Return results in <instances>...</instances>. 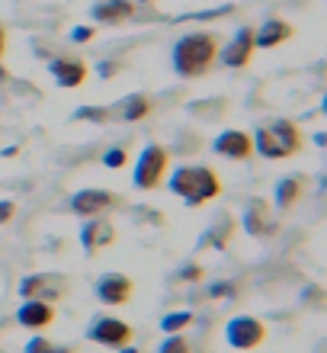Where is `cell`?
Returning <instances> with one entry per match:
<instances>
[{"label": "cell", "instance_id": "6da1fadb", "mask_svg": "<svg viewBox=\"0 0 327 353\" xmlns=\"http://www.w3.org/2000/svg\"><path fill=\"white\" fill-rule=\"evenodd\" d=\"M218 55V39L212 32H189L173 46V71L183 81L202 77Z\"/></svg>", "mask_w": 327, "mask_h": 353}, {"label": "cell", "instance_id": "7a4b0ae2", "mask_svg": "<svg viewBox=\"0 0 327 353\" xmlns=\"http://www.w3.org/2000/svg\"><path fill=\"white\" fill-rule=\"evenodd\" d=\"M170 193H177L187 205H202L212 203L218 193H222V180L212 168L206 164H187V168H177L170 176Z\"/></svg>", "mask_w": 327, "mask_h": 353}, {"label": "cell", "instance_id": "3957f363", "mask_svg": "<svg viewBox=\"0 0 327 353\" xmlns=\"http://www.w3.org/2000/svg\"><path fill=\"white\" fill-rule=\"evenodd\" d=\"M167 168H170L167 148L148 145V148L138 154V164H135V186H138V190H158L164 174H167Z\"/></svg>", "mask_w": 327, "mask_h": 353}, {"label": "cell", "instance_id": "277c9868", "mask_svg": "<svg viewBox=\"0 0 327 353\" xmlns=\"http://www.w3.org/2000/svg\"><path fill=\"white\" fill-rule=\"evenodd\" d=\"M224 341H228L234 350H253V347H260L263 341H266V327H263L260 318L238 315L224 327Z\"/></svg>", "mask_w": 327, "mask_h": 353}, {"label": "cell", "instance_id": "5b68a950", "mask_svg": "<svg viewBox=\"0 0 327 353\" xmlns=\"http://www.w3.org/2000/svg\"><path fill=\"white\" fill-rule=\"evenodd\" d=\"M87 337L94 341V344H103V347H125V344H131V327L122 321V318H112V315H106V318H96L94 325L87 327Z\"/></svg>", "mask_w": 327, "mask_h": 353}, {"label": "cell", "instance_id": "8992f818", "mask_svg": "<svg viewBox=\"0 0 327 353\" xmlns=\"http://www.w3.org/2000/svg\"><path fill=\"white\" fill-rule=\"evenodd\" d=\"M19 296L42 299V302H55V299L65 296V279H61V276H48V273L26 276L23 283H19Z\"/></svg>", "mask_w": 327, "mask_h": 353}, {"label": "cell", "instance_id": "52a82bcc", "mask_svg": "<svg viewBox=\"0 0 327 353\" xmlns=\"http://www.w3.org/2000/svg\"><path fill=\"white\" fill-rule=\"evenodd\" d=\"M48 74L55 77L58 87H65V90H74L87 81V61L81 58H55V61H48Z\"/></svg>", "mask_w": 327, "mask_h": 353}, {"label": "cell", "instance_id": "ba28073f", "mask_svg": "<svg viewBox=\"0 0 327 353\" xmlns=\"http://www.w3.org/2000/svg\"><path fill=\"white\" fill-rule=\"evenodd\" d=\"M116 205V196L109 190H81V193L71 196V209L84 219H94V215H103L106 209Z\"/></svg>", "mask_w": 327, "mask_h": 353}, {"label": "cell", "instance_id": "9c48e42d", "mask_svg": "<svg viewBox=\"0 0 327 353\" xmlns=\"http://www.w3.org/2000/svg\"><path fill=\"white\" fill-rule=\"evenodd\" d=\"M212 148H215V154H222V158L247 161L253 154V139L247 135V132H241V129H228V132L218 135Z\"/></svg>", "mask_w": 327, "mask_h": 353}, {"label": "cell", "instance_id": "30bf717a", "mask_svg": "<svg viewBox=\"0 0 327 353\" xmlns=\"http://www.w3.org/2000/svg\"><path fill=\"white\" fill-rule=\"evenodd\" d=\"M112 241H116V228H112L106 219H100V215H94V219H90V222L81 228V244H84L87 257H94L96 251L109 248Z\"/></svg>", "mask_w": 327, "mask_h": 353}, {"label": "cell", "instance_id": "8fae6325", "mask_svg": "<svg viewBox=\"0 0 327 353\" xmlns=\"http://www.w3.org/2000/svg\"><path fill=\"white\" fill-rule=\"evenodd\" d=\"M131 279L122 276V273H106L100 283H96V299L103 305H125L131 299Z\"/></svg>", "mask_w": 327, "mask_h": 353}, {"label": "cell", "instance_id": "7c38bea8", "mask_svg": "<svg viewBox=\"0 0 327 353\" xmlns=\"http://www.w3.org/2000/svg\"><path fill=\"white\" fill-rule=\"evenodd\" d=\"M17 321L29 331H42L55 321V308H52V302H42V299H26L17 312Z\"/></svg>", "mask_w": 327, "mask_h": 353}, {"label": "cell", "instance_id": "4fadbf2b", "mask_svg": "<svg viewBox=\"0 0 327 353\" xmlns=\"http://www.w3.org/2000/svg\"><path fill=\"white\" fill-rule=\"evenodd\" d=\"M253 26H241L238 32H234L231 39V46L224 48V55L222 61L228 68H244V65H251V58H253Z\"/></svg>", "mask_w": 327, "mask_h": 353}, {"label": "cell", "instance_id": "5bb4252c", "mask_svg": "<svg viewBox=\"0 0 327 353\" xmlns=\"http://www.w3.org/2000/svg\"><path fill=\"white\" fill-rule=\"evenodd\" d=\"M90 17L103 26H116V23H125L135 17V3L131 0H100L90 7Z\"/></svg>", "mask_w": 327, "mask_h": 353}, {"label": "cell", "instance_id": "9a60e30c", "mask_svg": "<svg viewBox=\"0 0 327 353\" xmlns=\"http://www.w3.org/2000/svg\"><path fill=\"white\" fill-rule=\"evenodd\" d=\"M244 232L253 234V238H266V234L276 232V222L270 219V209H266L263 199L247 203V212H244Z\"/></svg>", "mask_w": 327, "mask_h": 353}, {"label": "cell", "instance_id": "2e32d148", "mask_svg": "<svg viewBox=\"0 0 327 353\" xmlns=\"http://www.w3.org/2000/svg\"><path fill=\"white\" fill-rule=\"evenodd\" d=\"M292 32H295V29H292L286 19L270 17L257 32H253V46L257 48H276V46H282V42H289Z\"/></svg>", "mask_w": 327, "mask_h": 353}, {"label": "cell", "instance_id": "e0dca14e", "mask_svg": "<svg viewBox=\"0 0 327 353\" xmlns=\"http://www.w3.org/2000/svg\"><path fill=\"white\" fill-rule=\"evenodd\" d=\"M266 129H270L273 139H276L282 148H286V154H289V158L302 151V141H305V139H302V129L292 119H276L273 125H266Z\"/></svg>", "mask_w": 327, "mask_h": 353}, {"label": "cell", "instance_id": "ac0fdd59", "mask_svg": "<svg viewBox=\"0 0 327 353\" xmlns=\"http://www.w3.org/2000/svg\"><path fill=\"white\" fill-rule=\"evenodd\" d=\"M151 100L145 97V93H129L125 100L116 106V112H119V119H125V122H141V119H148L151 116Z\"/></svg>", "mask_w": 327, "mask_h": 353}, {"label": "cell", "instance_id": "d6986e66", "mask_svg": "<svg viewBox=\"0 0 327 353\" xmlns=\"http://www.w3.org/2000/svg\"><path fill=\"white\" fill-rule=\"evenodd\" d=\"M251 139H253V151H257L260 158H266V161H286V158H289V154H286V148L273 139V132L266 129V125H260Z\"/></svg>", "mask_w": 327, "mask_h": 353}, {"label": "cell", "instance_id": "ffe728a7", "mask_svg": "<svg viewBox=\"0 0 327 353\" xmlns=\"http://www.w3.org/2000/svg\"><path fill=\"white\" fill-rule=\"evenodd\" d=\"M302 193H305L302 176H282L276 183V205H279V212H289L292 205L302 199Z\"/></svg>", "mask_w": 327, "mask_h": 353}, {"label": "cell", "instance_id": "44dd1931", "mask_svg": "<svg viewBox=\"0 0 327 353\" xmlns=\"http://www.w3.org/2000/svg\"><path fill=\"white\" fill-rule=\"evenodd\" d=\"M231 234H234V222H231V219H218V222L206 232V238H202V248H228Z\"/></svg>", "mask_w": 327, "mask_h": 353}, {"label": "cell", "instance_id": "7402d4cb", "mask_svg": "<svg viewBox=\"0 0 327 353\" xmlns=\"http://www.w3.org/2000/svg\"><path fill=\"white\" fill-rule=\"evenodd\" d=\"M189 325H193V312H170V315H164V321H160V327H164L167 334H180V331Z\"/></svg>", "mask_w": 327, "mask_h": 353}, {"label": "cell", "instance_id": "603a6c76", "mask_svg": "<svg viewBox=\"0 0 327 353\" xmlns=\"http://www.w3.org/2000/svg\"><path fill=\"white\" fill-rule=\"evenodd\" d=\"M26 353H71V347H58L48 337H32L26 344Z\"/></svg>", "mask_w": 327, "mask_h": 353}, {"label": "cell", "instance_id": "cb8c5ba5", "mask_svg": "<svg viewBox=\"0 0 327 353\" xmlns=\"http://www.w3.org/2000/svg\"><path fill=\"white\" fill-rule=\"evenodd\" d=\"M125 164H129V151L125 148H109L103 154V168H109V170H119Z\"/></svg>", "mask_w": 327, "mask_h": 353}, {"label": "cell", "instance_id": "d4e9b609", "mask_svg": "<svg viewBox=\"0 0 327 353\" xmlns=\"http://www.w3.org/2000/svg\"><path fill=\"white\" fill-rule=\"evenodd\" d=\"M74 116L87 122H109V110H103V106H81Z\"/></svg>", "mask_w": 327, "mask_h": 353}, {"label": "cell", "instance_id": "484cf974", "mask_svg": "<svg viewBox=\"0 0 327 353\" xmlns=\"http://www.w3.org/2000/svg\"><path fill=\"white\" fill-rule=\"evenodd\" d=\"M158 353H189V341L180 334H170L167 341L158 347Z\"/></svg>", "mask_w": 327, "mask_h": 353}, {"label": "cell", "instance_id": "4316f807", "mask_svg": "<svg viewBox=\"0 0 327 353\" xmlns=\"http://www.w3.org/2000/svg\"><path fill=\"white\" fill-rule=\"evenodd\" d=\"M209 296H212V299H231L234 296V286H231V283H215V286H209Z\"/></svg>", "mask_w": 327, "mask_h": 353}, {"label": "cell", "instance_id": "83f0119b", "mask_svg": "<svg viewBox=\"0 0 327 353\" xmlns=\"http://www.w3.org/2000/svg\"><path fill=\"white\" fill-rule=\"evenodd\" d=\"M13 215H17V203H13V199H3V203H0V225H7Z\"/></svg>", "mask_w": 327, "mask_h": 353}, {"label": "cell", "instance_id": "f1b7e54d", "mask_svg": "<svg viewBox=\"0 0 327 353\" xmlns=\"http://www.w3.org/2000/svg\"><path fill=\"white\" fill-rule=\"evenodd\" d=\"M94 39V29L90 26H74L71 29V42H90Z\"/></svg>", "mask_w": 327, "mask_h": 353}, {"label": "cell", "instance_id": "f546056e", "mask_svg": "<svg viewBox=\"0 0 327 353\" xmlns=\"http://www.w3.org/2000/svg\"><path fill=\"white\" fill-rule=\"evenodd\" d=\"M180 276L189 279V283H196V279H202V267H196V263H187V267L180 270Z\"/></svg>", "mask_w": 327, "mask_h": 353}, {"label": "cell", "instance_id": "4dcf8cb0", "mask_svg": "<svg viewBox=\"0 0 327 353\" xmlns=\"http://www.w3.org/2000/svg\"><path fill=\"white\" fill-rule=\"evenodd\" d=\"M3 52H7V29L0 26V61H3Z\"/></svg>", "mask_w": 327, "mask_h": 353}, {"label": "cell", "instance_id": "1f68e13d", "mask_svg": "<svg viewBox=\"0 0 327 353\" xmlns=\"http://www.w3.org/2000/svg\"><path fill=\"white\" fill-rule=\"evenodd\" d=\"M103 74H106V77H112V74H116V61H106V68H103Z\"/></svg>", "mask_w": 327, "mask_h": 353}, {"label": "cell", "instance_id": "d6a6232c", "mask_svg": "<svg viewBox=\"0 0 327 353\" xmlns=\"http://www.w3.org/2000/svg\"><path fill=\"white\" fill-rule=\"evenodd\" d=\"M119 353H141V350H135V347H129V344H125V347H119Z\"/></svg>", "mask_w": 327, "mask_h": 353}, {"label": "cell", "instance_id": "836d02e7", "mask_svg": "<svg viewBox=\"0 0 327 353\" xmlns=\"http://www.w3.org/2000/svg\"><path fill=\"white\" fill-rule=\"evenodd\" d=\"M131 3H151V0H131Z\"/></svg>", "mask_w": 327, "mask_h": 353}]
</instances>
